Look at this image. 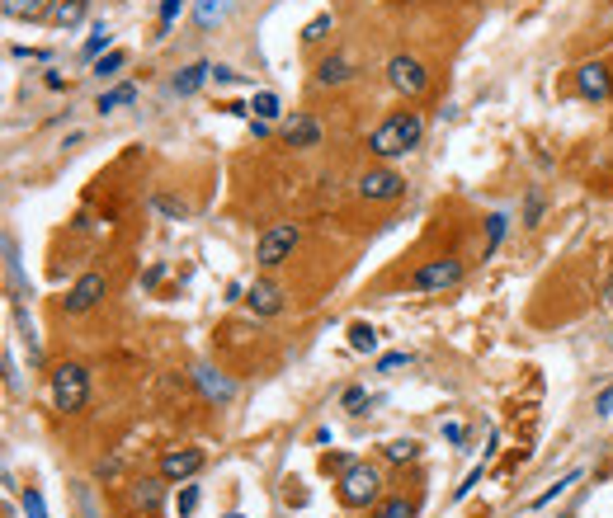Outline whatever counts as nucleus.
<instances>
[{"mask_svg":"<svg viewBox=\"0 0 613 518\" xmlns=\"http://www.w3.org/2000/svg\"><path fill=\"white\" fill-rule=\"evenodd\" d=\"M420 137H424L420 113H396V118H387L382 127L368 132V151L377 160H396V156H406V151H415Z\"/></svg>","mask_w":613,"mask_h":518,"instance_id":"1","label":"nucleus"},{"mask_svg":"<svg viewBox=\"0 0 613 518\" xmlns=\"http://www.w3.org/2000/svg\"><path fill=\"white\" fill-rule=\"evenodd\" d=\"M85 401H90V368L85 363H62L52 373V406L62 415H76V410H85Z\"/></svg>","mask_w":613,"mask_h":518,"instance_id":"2","label":"nucleus"},{"mask_svg":"<svg viewBox=\"0 0 613 518\" xmlns=\"http://www.w3.org/2000/svg\"><path fill=\"white\" fill-rule=\"evenodd\" d=\"M377 490H382V476H377L373 467H363V462H349L345 471H340V500L349 504V509H363V504L377 500Z\"/></svg>","mask_w":613,"mask_h":518,"instance_id":"3","label":"nucleus"},{"mask_svg":"<svg viewBox=\"0 0 613 518\" xmlns=\"http://www.w3.org/2000/svg\"><path fill=\"white\" fill-rule=\"evenodd\" d=\"M298 240H302V226L298 221H274L265 235H260V250H255V259L265 268H279L288 254L298 250Z\"/></svg>","mask_w":613,"mask_h":518,"instance_id":"4","label":"nucleus"},{"mask_svg":"<svg viewBox=\"0 0 613 518\" xmlns=\"http://www.w3.org/2000/svg\"><path fill=\"white\" fill-rule=\"evenodd\" d=\"M457 283H462V259H453V254L429 259V264H420L410 273V287H415V292H448Z\"/></svg>","mask_w":613,"mask_h":518,"instance_id":"5","label":"nucleus"},{"mask_svg":"<svg viewBox=\"0 0 613 518\" xmlns=\"http://www.w3.org/2000/svg\"><path fill=\"white\" fill-rule=\"evenodd\" d=\"M359 198L363 203H396L401 193H406V179L396 170H387V165H373V170H363L359 174Z\"/></svg>","mask_w":613,"mask_h":518,"instance_id":"6","label":"nucleus"},{"mask_svg":"<svg viewBox=\"0 0 613 518\" xmlns=\"http://www.w3.org/2000/svg\"><path fill=\"white\" fill-rule=\"evenodd\" d=\"M387 80H392L396 94H406V99H415V94H424V85H429V71H424L415 57H406V52H396L392 62H387Z\"/></svg>","mask_w":613,"mask_h":518,"instance_id":"7","label":"nucleus"},{"mask_svg":"<svg viewBox=\"0 0 613 518\" xmlns=\"http://www.w3.org/2000/svg\"><path fill=\"white\" fill-rule=\"evenodd\" d=\"M104 292H109V283H104V273H80L76 283H71V292H66V311L71 316H85V311H94L99 302H104Z\"/></svg>","mask_w":613,"mask_h":518,"instance_id":"8","label":"nucleus"},{"mask_svg":"<svg viewBox=\"0 0 613 518\" xmlns=\"http://www.w3.org/2000/svg\"><path fill=\"white\" fill-rule=\"evenodd\" d=\"M198 467H203V448H170V453H160V476L165 481H189Z\"/></svg>","mask_w":613,"mask_h":518,"instance_id":"9","label":"nucleus"},{"mask_svg":"<svg viewBox=\"0 0 613 518\" xmlns=\"http://www.w3.org/2000/svg\"><path fill=\"white\" fill-rule=\"evenodd\" d=\"M283 141H288L293 151H312V146H321V123H316L312 113H293V118L283 123Z\"/></svg>","mask_w":613,"mask_h":518,"instance_id":"10","label":"nucleus"},{"mask_svg":"<svg viewBox=\"0 0 613 518\" xmlns=\"http://www.w3.org/2000/svg\"><path fill=\"white\" fill-rule=\"evenodd\" d=\"M576 85H581V94H585V99L604 104V99H609V90H613L609 66H604V62H585L581 71H576Z\"/></svg>","mask_w":613,"mask_h":518,"instance_id":"11","label":"nucleus"},{"mask_svg":"<svg viewBox=\"0 0 613 518\" xmlns=\"http://www.w3.org/2000/svg\"><path fill=\"white\" fill-rule=\"evenodd\" d=\"M246 302H251L255 316H279L283 311V287H279V283H269V278H260V283H251Z\"/></svg>","mask_w":613,"mask_h":518,"instance_id":"12","label":"nucleus"},{"mask_svg":"<svg viewBox=\"0 0 613 518\" xmlns=\"http://www.w3.org/2000/svg\"><path fill=\"white\" fill-rule=\"evenodd\" d=\"M354 71H359V66H354L349 52H330V57L316 62V80H321V85H345V80H354Z\"/></svg>","mask_w":613,"mask_h":518,"instance_id":"13","label":"nucleus"},{"mask_svg":"<svg viewBox=\"0 0 613 518\" xmlns=\"http://www.w3.org/2000/svg\"><path fill=\"white\" fill-rule=\"evenodd\" d=\"M194 382H198V391H203L208 401H217V406H227V401H232V382H227L217 368L198 363V368H194Z\"/></svg>","mask_w":613,"mask_h":518,"instance_id":"14","label":"nucleus"},{"mask_svg":"<svg viewBox=\"0 0 613 518\" xmlns=\"http://www.w3.org/2000/svg\"><path fill=\"white\" fill-rule=\"evenodd\" d=\"M232 10H236V0H194V24L198 29H217Z\"/></svg>","mask_w":613,"mask_h":518,"instance_id":"15","label":"nucleus"},{"mask_svg":"<svg viewBox=\"0 0 613 518\" xmlns=\"http://www.w3.org/2000/svg\"><path fill=\"white\" fill-rule=\"evenodd\" d=\"M208 76H213V66H208V62H189L184 71H179V76L170 80V94H179V99H184V94H194V90H198V85H203Z\"/></svg>","mask_w":613,"mask_h":518,"instance_id":"16","label":"nucleus"},{"mask_svg":"<svg viewBox=\"0 0 613 518\" xmlns=\"http://www.w3.org/2000/svg\"><path fill=\"white\" fill-rule=\"evenodd\" d=\"M123 104H137V85H113V90H104L94 109H99V113H118Z\"/></svg>","mask_w":613,"mask_h":518,"instance_id":"17","label":"nucleus"},{"mask_svg":"<svg viewBox=\"0 0 613 518\" xmlns=\"http://www.w3.org/2000/svg\"><path fill=\"white\" fill-rule=\"evenodd\" d=\"M576 481H581V471L571 467V471L562 476V481H552V486L543 490V495H533V500H529V509H548V504H552V500H562V495H566L571 486H576Z\"/></svg>","mask_w":613,"mask_h":518,"instance_id":"18","label":"nucleus"},{"mask_svg":"<svg viewBox=\"0 0 613 518\" xmlns=\"http://www.w3.org/2000/svg\"><path fill=\"white\" fill-rule=\"evenodd\" d=\"M80 19H85V0H57L52 5V24L57 29H76Z\"/></svg>","mask_w":613,"mask_h":518,"instance_id":"19","label":"nucleus"},{"mask_svg":"<svg viewBox=\"0 0 613 518\" xmlns=\"http://www.w3.org/2000/svg\"><path fill=\"white\" fill-rule=\"evenodd\" d=\"M132 504H137L141 514H156L160 509V481H137V486H132Z\"/></svg>","mask_w":613,"mask_h":518,"instance_id":"20","label":"nucleus"},{"mask_svg":"<svg viewBox=\"0 0 613 518\" xmlns=\"http://www.w3.org/2000/svg\"><path fill=\"white\" fill-rule=\"evenodd\" d=\"M349 349H359V354H377V330L363 325V320H354V325H349Z\"/></svg>","mask_w":613,"mask_h":518,"instance_id":"21","label":"nucleus"},{"mask_svg":"<svg viewBox=\"0 0 613 518\" xmlns=\"http://www.w3.org/2000/svg\"><path fill=\"white\" fill-rule=\"evenodd\" d=\"M123 66H127V52H123V47H113V52H104V57L94 62V76H99V80H113Z\"/></svg>","mask_w":613,"mask_h":518,"instance_id":"22","label":"nucleus"},{"mask_svg":"<svg viewBox=\"0 0 613 518\" xmlns=\"http://www.w3.org/2000/svg\"><path fill=\"white\" fill-rule=\"evenodd\" d=\"M0 5H5L10 19H38L47 10V0H0Z\"/></svg>","mask_w":613,"mask_h":518,"instance_id":"23","label":"nucleus"},{"mask_svg":"<svg viewBox=\"0 0 613 518\" xmlns=\"http://www.w3.org/2000/svg\"><path fill=\"white\" fill-rule=\"evenodd\" d=\"M251 113L260 118V123H269V118H279V94H269V90L251 94Z\"/></svg>","mask_w":613,"mask_h":518,"instance_id":"24","label":"nucleus"},{"mask_svg":"<svg viewBox=\"0 0 613 518\" xmlns=\"http://www.w3.org/2000/svg\"><path fill=\"white\" fill-rule=\"evenodd\" d=\"M373 518H415V500H401V495H396V500H382Z\"/></svg>","mask_w":613,"mask_h":518,"instance_id":"25","label":"nucleus"},{"mask_svg":"<svg viewBox=\"0 0 613 518\" xmlns=\"http://www.w3.org/2000/svg\"><path fill=\"white\" fill-rule=\"evenodd\" d=\"M401 368H410V354L406 349H392V354H382V358H377V373H401Z\"/></svg>","mask_w":613,"mask_h":518,"instance_id":"26","label":"nucleus"},{"mask_svg":"<svg viewBox=\"0 0 613 518\" xmlns=\"http://www.w3.org/2000/svg\"><path fill=\"white\" fill-rule=\"evenodd\" d=\"M330 29H335V15H316L312 24L302 29V38H307V43H321V38H326Z\"/></svg>","mask_w":613,"mask_h":518,"instance_id":"27","label":"nucleus"},{"mask_svg":"<svg viewBox=\"0 0 613 518\" xmlns=\"http://www.w3.org/2000/svg\"><path fill=\"white\" fill-rule=\"evenodd\" d=\"M104 52H113V47H109V29L99 24V29L85 38V57H104Z\"/></svg>","mask_w":613,"mask_h":518,"instance_id":"28","label":"nucleus"},{"mask_svg":"<svg viewBox=\"0 0 613 518\" xmlns=\"http://www.w3.org/2000/svg\"><path fill=\"white\" fill-rule=\"evenodd\" d=\"M179 10H184V0H160V15H156V29L170 33V24L179 19Z\"/></svg>","mask_w":613,"mask_h":518,"instance_id":"29","label":"nucleus"},{"mask_svg":"<svg viewBox=\"0 0 613 518\" xmlns=\"http://www.w3.org/2000/svg\"><path fill=\"white\" fill-rule=\"evenodd\" d=\"M505 221H510L505 212H491V217H486V254L495 250V245H500V235H505Z\"/></svg>","mask_w":613,"mask_h":518,"instance_id":"30","label":"nucleus"},{"mask_svg":"<svg viewBox=\"0 0 613 518\" xmlns=\"http://www.w3.org/2000/svg\"><path fill=\"white\" fill-rule=\"evenodd\" d=\"M24 514L29 518H47V504H43V495H38V490H24Z\"/></svg>","mask_w":613,"mask_h":518,"instance_id":"31","label":"nucleus"},{"mask_svg":"<svg viewBox=\"0 0 613 518\" xmlns=\"http://www.w3.org/2000/svg\"><path fill=\"white\" fill-rule=\"evenodd\" d=\"M387 457H392V462H410V457H415V443H410V439L387 443Z\"/></svg>","mask_w":613,"mask_h":518,"instance_id":"32","label":"nucleus"},{"mask_svg":"<svg viewBox=\"0 0 613 518\" xmlns=\"http://www.w3.org/2000/svg\"><path fill=\"white\" fill-rule=\"evenodd\" d=\"M363 406H368V391H363V387H349V391H345V410H354V415H359Z\"/></svg>","mask_w":613,"mask_h":518,"instance_id":"33","label":"nucleus"},{"mask_svg":"<svg viewBox=\"0 0 613 518\" xmlns=\"http://www.w3.org/2000/svg\"><path fill=\"white\" fill-rule=\"evenodd\" d=\"M194 509H198V486H184V495H179V514H194Z\"/></svg>","mask_w":613,"mask_h":518,"instance_id":"34","label":"nucleus"},{"mask_svg":"<svg viewBox=\"0 0 613 518\" xmlns=\"http://www.w3.org/2000/svg\"><path fill=\"white\" fill-rule=\"evenodd\" d=\"M156 207H160V212H170V217H184V203H179V198H165V193H160Z\"/></svg>","mask_w":613,"mask_h":518,"instance_id":"35","label":"nucleus"},{"mask_svg":"<svg viewBox=\"0 0 613 518\" xmlns=\"http://www.w3.org/2000/svg\"><path fill=\"white\" fill-rule=\"evenodd\" d=\"M538 217H543V193H529V226H538Z\"/></svg>","mask_w":613,"mask_h":518,"instance_id":"36","label":"nucleus"},{"mask_svg":"<svg viewBox=\"0 0 613 518\" xmlns=\"http://www.w3.org/2000/svg\"><path fill=\"white\" fill-rule=\"evenodd\" d=\"M595 410H599V415H613V387H604V391H599Z\"/></svg>","mask_w":613,"mask_h":518,"instance_id":"37","label":"nucleus"},{"mask_svg":"<svg viewBox=\"0 0 613 518\" xmlns=\"http://www.w3.org/2000/svg\"><path fill=\"white\" fill-rule=\"evenodd\" d=\"M213 80H222V85H236V80H241V76H236L232 66H213Z\"/></svg>","mask_w":613,"mask_h":518,"instance_id":"38","label":"nucleus"},{"mask_svg":"<svg viewBox=\"0 0 613 518\" xmlns=\"http://www.w3.org/2000/svg\"><path fill=\"white\" fill-rule=\"evenodd\" d=\"M476 481H481V467H476V471H472V476H467V481L457 486V500H467V495H472V486H476Z\"/></svg>","mask_w":613,"mask_h":518,"instance_id":"39","label":"nucleus"},{"mask_svg":"<svg viewBox=\"0 0 613 518\" xmlns=\"http://www.w3.org/2000/svg\"><path fill=\"white\" fill-rule=\"evenodd\" d=\"M604 302H609V306H613V278L604 283Z\"/></svg>","mask_w":613,"mask_h":518,"instance_id":"40","label":"nucleus"},{"mask_svg":"<svg viewBox=\"0 0 613 518\" xmlns=\"http://www.w3.org/2000/svg\"><path fill=\"white\" fill-rule=\"evenodd\" d=\"M227 518H246V514H227Z\"/></svg>","mask_w":613,"mask_h":518,"instance_id":"41","label":"nucleus"}]
</instances>
